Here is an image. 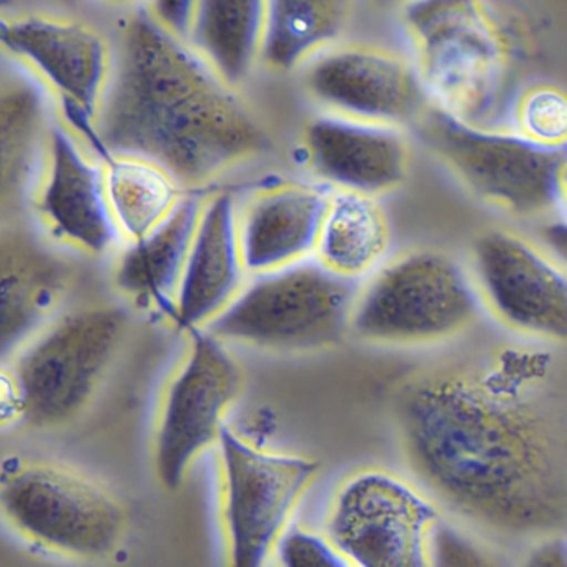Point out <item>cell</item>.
Masks as SVG:
<instances>
[{
	"mask_svg": "<svg viewBox=\"0 0 567 567\" xmlns=\"http://www.w3.org/2000/svg\"><path fill=\"white\" fill-rule=\"evenodd\" d=\"M281 564L290 567H348L351 560L331 543L321 530L307 527H287L278 540L277 549Z\"/></svg>",
	"mask_w": 567,
	"mask_h": 567,
	"instance_id": "4316f807",
	"label": "cell"
},
{
	"mask_svg": "<svg viewBox=\"0 0 567 567\" xmlns=\"http://www.w3.org/2000/svg\"><path fill=\"white\" fill-rule=\"evenodd\" d=\"M24 417V398L14 368L0 363V427L12 426Z\"/></svg>",
	"mask_w": 567,
	"mask_h": 567,
	"instance_id": "83f0119b",
	"label": "cell"
},
{
	"mask_svg": "<svg viewBox=\"0 0 567 567\" xmlns=\"http://www.w3.org/2000/svg\"><path fill=\"white\" fill-rule=\"evenodd\" d=\"M506 128L537 147L566 148V89L544 78L524 82L511 101Z\"/></svg>",
	"mask_w": 567,
	"mask_h": 567,
	"instance_id": "484cf974",
	"label": "cell"
},
{
	"mask_svg": "<svg viewBox=\"0 0 567 567\" xmlns=\"http://www.w3.org/2000/svg\"><path fill=\"white\" fill-rule=\"evenodd\" d=\"M331 190L324 184L271 178L238 205V237L248 275L271 274L315 254Z\"/></svg>",
	"mask_w": 567,
	"mask_h": 567,
	"instance_id": "e0dca14e",
	"label": "cell"
},
{
	"mask_svg": "<svg viewBox=\"0 0 567 567\" xmlns=\"http://www.w3.org/2000/svg\"><path fill=\"white\" fill-rule=\"evenodd\" d=\"M65 2H75V0H65Z\"/></svg>",
	"mask_w": 567,
	"mask_h": 567,
	"instance_id": "d6a6232c",
	"label": "cell"
},
{
	"mask_svg": "<svg viewBox=\"0 0 567 567\" xmlns=\"http://www.w3.org/2000/svg\"><path fill=\"white\" fill-rule=\"evenodd\" d=\"M12 4V0H0V12L4 11L6 8Z\"/></svg>",
	"mask_w": 567,
	"mask_h": 567,
	"instance_id": "1f68e13d",
	"label": "cell"
},
{
	"mask_svg": "<svg viewBox=\"0 0 567 567\" xmlns=\"http://www.w3.org/2000/svg\"><path fill=\"white\" fill-rule=\"evenodd\" d=\"M187 334L190 344L165 388L155 431V474L168 491H177L192 464L217 444L244 388V371L224 340L207 328Z\"/></svg>",
	"mask_w": 567,
	"mask_h": 567,
	"instance_id": "8fae6325",
	"label": "cell"
},
{
	"mask_svg": "<svg viewBox=\"0 0 567 567\" xmlns=\"http://www.w3.org/2000/svg\"><path fill=\"white\" fill-rule=\"evenodd\" d=\"M121 307L85 308L61 318L16 358L25 424L65 426L91 403L128 331Z\"/></svg>",
	"mask_w": 567,
	"mask_h": 567,
	"instance_id": "ba28073f",
	"label": "cell"
},
{
	"mask_svg": "<svg viewBox=\"0 0 567 567\" xmlns=\"http://www.w3.org/2000/svg\"><path fill=\"white\" fill-rule=\"evenodd\" d=\"M195 0H152L151 12L172 31L187 39Z\"/></svg>",
	"mask_w": 567,
	"mask_h": 567,
	"instance_id": "f1b7e54d",
	"label": "cell"
},
{
	"mask_svg": "<svg viewBox=\"0 0 567 567\" xmlns=\"http://www.w3.org/2000/svg\"><path fill=\"white\" fill-rule=\"evenodd\" d=\"M0 516L29 543L81 559L111 556L127 527L124 506L111 491L48 461L2 467Z\"/></svg>",
	"mask_w": 567,
	"mask_h": 567,
	"instance_id": "52a82bcc",
	"label": "cell"
},
{
	"mask_svg": "<svg viewBox=\"0 0 567 567\" xmlns=\"http://www.w3.org/2000/svg\"><path fill=\"white\" fill-rule=\"evenodd\" d=\"M69 267L24 231H0V363L18 357L54 317Z\"/></svg>",
	"mask_w": 567,
	"mask_h": 567,
	"instance_id": "d6986e66",
	"label": "cell"
},
{
	"mask_svg": "<svg viewBox=\"0 0 567 567\" xmlns=\"http://www.w3.org/2000/svg\"><path fill=\"white\" fill-rule=\"evenodd\" d=\"M354 0H270L261 65L277 74L297 72L340 42Z\"/></svg>",
	"mask_w": 567,
	"mask_h": 567,
	"instance_id": "d4e9b609",
	"label": "cell"
},
{
	"mask_svg": "<svg viewBox=\"0 0 567 567\" xmlns=\"http://www.w3.org/2000/svg\"><path fill=\"white\" fill-rule=\"evenodd\" d=\"M394 414L408 466L454 513L506 539L566 529V403L549 354L440 361L401 386Z\"/></svg>",
	"mask_w": 567,
	"mask_h": 567,
	"instance_id": "6da1fadb",
	"label": "cell"
},
{
	"mask_svg": "<svg viewBox=\"0 0 567 567\" xmlns=\"http://www.w3.org/2000/svg\"><path fill=\"white\" fill-rule=\"evenodd\" d=\"M361 281L300 261L247 285L207 330L260 350L308 353L338 347L351 333Z\"/></svg>",
	"mask_w": 567,
	"mask_h": 567,
	"instance_id": "8992f818",
	"label": "cell"
},
{
	"mask_svg": "<svg viewBox=\"0 0 567 567\" xmlns=\"http://www.w3.org/2000/svg\"><path fill=\"white\" fill-rule=\"evenodd\" d=\"M34 208L55 238L87 254H105L121 238L105 194L102 162L87 157L64 125L49 127Z\"/></svg>",
	"mask_w": 567,
	"mask_h": 567,
	"instance_id": "2e32d148",
	"label": "cell"
},
{
	"mask_svg": "<svg viewBox=\"0 0 567 567\" xmlns=\"http://www.w3.org/2000/svg\"><path fill=\"white\" fill-rule=\"evenodd\" d=\"M99 161L112 218L131 244L154 231L182 198L181 184L157 162L111 151Z\"/></svg>",
	"mask_w": 567,
	"mask_h": 567,
	"instance_id": "cb8c5ba5",
	"label": "cell"
},
{
	"mask_svg": "<svg viewBox=\"0 0 567 567\" xmlns=\"http://www.w3.org/2000/svg\"><path fill=\"white\" fill-rule=\"evenodd\" d=\"M0 54L25 62L59 95L65 118L95 155L105 151L95 131L111 74L107 39L91 25L48 16H0Z\"/></svg>",
	"mask_w": 567,
	"mask_h": 567,
	"instance_id": "5bb4252c",
	"label": "cell"
},
{
	"mask_svg": "<svg viewBox=\"0 0 567 567\" xmlns=\"http://www.w3.org/2000/svg\"><path fill=\"white\" fill-rule=\"evenodd\" d=\"M297 152L320 184L374 197L403 185L413 157L404 128L324 112L303 125Z\"/></svg>",
	"mask_w": 567,
	"mask_h": 567,
	"instance_id": "9a60e30c",
	"label": "cell"
},
{
	"mask_svg": "<svg viewBox=\"0 0 567 567\" xmlns=\"http://www.w3.org/2000/svg\"><path fill=\"white\" fill-rule=\"evenodd\" d=\"M107 2L115 6H132L135 2H141V0H107Z\"/></svg>",
	"mask_w": 567,
	"mask_h": 567,
	"instance_id": "4dcf8cb0",
	"label": "cell"
},
{
	"mask_svg": "<svg viewBox=\"0 0 567 567\" xmlns=\"http://www.w3.org/2000/svg\"><path fill=\"white\" fill-rule=\"evenodd\" d=\"M95 131L105 151L157 162L182 188L207 185L274 147L238 87L151 9L118 31Z\"/></svg>",
	"mask_w": 567,
	"mask_h": 567,
	"instance_id": "7a4b0ae2",
	"label": "cell"
},
{
	"mask_svg": "<svg viewBox=\"0 0 567 567\" xmlns=\"http://www.w3.org/2000/svg\"><path fill=\"white\" fill-rule=\"evenodd\" d=\"M401 21L430 104L463 124L507 131L511 101L533 79L547 38L529 0H413Z\"/></svg>",
	"mask_w": 567,
	"mask_h": 567,
	"instance_id": "3957f363",
	"label": "cell"
},
{
	"mask_svg": "<svg viewBox=\"0 0 567 567\" xmlns=\"http://www.w3.org/2000/svg\"><path fill=\"white\" fill-rule=\"evenodd\" d=\"M470 271L481 303L504 327L539 340H566V271L534 241L491 228L474 240Z\"/></svg>",
	"mask_w": 567,
	"mask_h": 567,
	"instance_id": "4fadbf2b",
	"label": "cell"
},
{
	"mask_svg": "<svg viewBox=\"0 0 567 567\" xmlns=\"http://www.w3.org/2000/svg\"><path fill=\"white\" fill-rule=\"evenodd\" d=\"M481 310L471 271L456 257L410 251L361 281L350 334L394 347L440 343L470 330Z\"/></svg>",
	"mask_w": 567,
	"mask_h": 567,
	"instance_id": "5b68a950",
	"label": "cell"
},
{
	"mask_svg": "<svg viewBox=\"0 0 567 567\" xmlns=\"http://www.w3.org/2000/svg\"><path fill=\"white\" fill-rule=\"evenodd\" d=\"M434 161L474 198L517 218L564 217L566 148H543L509 131L473 127L426 109L414 124Z\"/></svg>",
	"mask_w": 567,
	"mask_h": 567,
	"instance_id": "277c9868",
	"label": "cell"
},
{
	"mask_svg": "<svg viewBox=\"0 0 567 567\" xmlns=\"http://www.w3.org/2000/svg\"><path fill=\"white\" fill-rule=\"evenodd\" d=\"M49 127L48 105L38 87L22 81L0 84V217L28 197Z\"/></svg>",
	"mask_w": 567,
	"mask_h": 567,
	"instance_id": "603a6c76",
	"label": "cell"
},
{
	"mask_svg": "<svg viewBox=\"0 0 567 567\" xmlns=\"http://www.w3.org/2000/svg\"><path fill=\"white\" fill-rule=\"evenodd\" d=\"M238 237V202L230 192L208 195L178 288L172 323L185 333L207 328L247 287Z\"/></svg>",
	"mask_w": 567,
	"mask_h": 567,
	"instance_id": "ac0fdd59",
	"label": "cell"
},
{
	"mask_svg": "<svg viewBox=\"0 0 567 567\" xmlns=\"http://www.w3.org/2000/svg\"><path fill=\"white\" fill-rule=\"evenodd\" d=\"M270 0H195L187 39L235 87L261 65Z\"/></svg>",
	"mask_w": 567,
	"mask_h": 567,
	"instance_id": "44dd1931",
	"label": "cell"
},
{
	"mask_svg": "<svg viewBox=\"0 0 567 567\" xmlns=\"http://www.w3.org/2000/svg\"><path fill=\"white\" fill-rule=\"evenodd\" d=\"M301 87L324 114L406 128L430 107L411 59L367 42H337L307 62Z\"/></svg>",
	"mask_w": 567,
	"mask_h": 567,
	"instance_id": "7c38bea8",
	"label": "cell"
},
{
	"mask_svg": "<svg viewBox=\"0 0 567 567\" xmlns=\"http://www.w3.org/2000/svg\"><path fill=\"white\" fill-rule=\"evenodd\" d=\"M440 513L411 481L364 467L334 491L323 533L353 566L426 567L433 564Z\"/></svg>",
	"mask_w": 567,
	"mask_h": 567,
	"instance_id": "9c48e42d",
	"label": "cell"
},
{
	"mask_svg": "<svg viewBox=\"0 0 567 567\" xmlns=\"http://www.w3.org/2000/svg\"><path fill=\"white\" fill-rule=\"evenodd\" d=\"M384 6H398V8H404V6L410 4L413 0H380Z\"/></svg>",
	"mask_w": 567,
	"mask_h": 567,
	"instance_id": "f546056e",
	"label": "cell"
},
{
	"mask_svg": "<svg viewBox=\"0 0 567 567\" xmlns=\"http://www.w3.org/2000/svg\"><path fill=\"white\" fill-rule=\"evenodd\" d=\"M208 195H182L172 214L141 240L132 241L114 270L117 290L142 310L174 315L178 288Z\"/></svg>",
	"mask_w": 567,
	"mask_h": 567,
	"instance_id": "ffe728a7",
	"label": "cell"
},
{
	"mask_svg": "<svg viewBox=\"0 0 567 567\" xmlns=\"http://www.w3.org/2000/svg\"><path fill=\"white\" fill-rule=\"evenodd\" d=\"M391 244L386 212L374 195L331 190L315 247V260L340 277L363 280L381 264Z\"/></svg>",
	"mask_w": 567,
	"mask_h": 567,
	"instance_id": "7402d4cb",
	"label": "cell"
},
{
	"mask_svg": "<svg viewBox=\"0 0 567 567\" xmlns=\"http://www.w3.org/2000/svg\"><path fill=\"white\" fill-rule=\"evenodd\" d=\"M217 444L231 566H264L290 526L320 464L298 454L261 450L227 424L221 427Z\"/></svg>",
	"mask_w": 567,
	"mask_h": 567,
	"instance_id": "30bf717a",
	"label": "cell"
}]
</instances>
